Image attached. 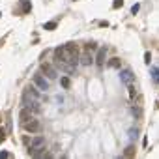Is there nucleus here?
Returning <instances> with one entry per match:
<instances>
[{
	"mask_svg": "<svg viewBox=\"0 0 159 159\" xmlns=\"http://www.w3.org/2000/svg\"><path fill=\"white\" fill-rule=\"evenodd\" d=\"M54 60L56 64H69V66H77L79 64V49L73 43H66L54 49Z\"/></svg>",
	"mask_w": 159,
	"mask_h": 159,
	"instance_id": "f257e3e1",
	"label": "nucleus"
},
{
	"mask_svg": "<svg viewBox=\"0 0 159 159\" xmlns=\"http://www.w3.org/2000/svg\"><path fill=\"white\" fill-rule=\"evenodd\" d=\"M45 148V137L41 135H36L34 138H30V144H28V156H38L41 150Z\"/></svg>",
	"mask_w": 159,
	"mask_h": 159,
	"instance_id": "f03ea898",
	"label": "nucleus"
},
{
	"mask_svg": "<svg viewBox=\"0 0 159 159\" xmlns=\"http://www.w3.org/2000/svg\"><path fill=\"white\" fill-rule=\"evenodd\" d=\"M23 129L28 131V133H39V131H41V122L30 116L26 122H23Z\"/></svg>",
	"mask_w": 159,
	"mask_h": 159,
	"instance_id": "7ed1b4c3",
	"label": "nucleus"
},
{
	"mask_svg": "<svg viewBox=\"0 0 159 159\" xmlns=\"http://www.w3.org/2000/svg\"><path fill=\"white\" fill-rule=\"evenodd\" d=\"M32 84H34L38 90L45 92V90H49V79H45L41 73H36L34 77H32Z\"/></svg>",
	"mask_w": 159,
	"mask_h": 159,
	"instance_id": "20e7f679",
	"label": "nucleus"
},
{
	"mask_svg": "<svg viewBox=\"0 0 159 159\" xmlns=\"http://www.w3.org/2000/svg\"><path fill=\"white\" fill-rule=\"evenodd\" d=\"M36 99H39V94L36 90V86H26V90L23 92V105L28 101H36Z\"/></svg>",
	"mask_w": 159,
	"mask_h": 159,
	"instance_id": "39448f33",
	"label": "nucleus"
},
{
	"mask_svg": "<svg viewBox=\"0 0 159 159\" xmlns=\"http://www.w3.org/2000/svg\"><path fill=\"white\" fill-rule=\"evenodd\" d=\"M41 73H45L47 79H56L58 77V71L54 69L51 64H41Z\"/></svg>",
	"mask_w": 159,
	"mask_h": 159,
	"instance_id": "423d86ee",
	"label": "nucleus"
},
{
	"mask_svg": "<svg viewBox=\"0 0 159 159\" xmlns=\"http://www.w3.org/2000/svg\"><path fill=\"white\" fill-rule=\"evenodd\" d=\"M120 81L124 82V84H131V82L135 81L133 71H131V69H124V71H120Z\"/></svg>",
	"mask_w": 159,
	"mask_h": 159,
	"instance_id": "0eeeda50",
	"label": "nucleus"
},
{
	"mask_svg": "<svg viewBox=\"0 0 159 159\" xmlns=\"http://www.w3.org/2000/svg\"><path fill=\"white\" fill-rule=\"evenodd\" d=\"M25 107L30 110V112H41V105H39V99H36V101H28V103H25Z\"/></svg>",
	"mask_w": 159,
	"mask_h": 159,
	"instance_id": "6e6552de",
	"label": "nucleus"
},
{
	"mask_svg": "<svg viewBox=\"0 0 159 159\" xmlns=\"http://www.w3.org/2000/svg\"><path fill=\"white\" fill-rule=\"evenodd\" d=\"M105 58H107V49H105V47H101V49L97 51V56H95L94 60H95L97 66H103V64H105Z\"/></svg>",
	"mask_w": 159,
	"mask_h": 159,
	"instance_id": "1a4fd4ad",
	"label": "nucleus"
},
{
	"mask_svg": "<svg viewBox=\"0 0 159 159\" xmlns=\"http://www.w3.org/2000/svg\"><path fill=\"white\" fill-rule=\"evenodd\" d=\"M79 60H81V64H82V66H90V64L94 62V56L90 54V49H86V53L82 54V56L79 58Z\"/></svg>",
	"mask_w": 159,
	"mask_h": 159,
	"instance_id": "9d476101",
	"label": "nucleus"
},
{
	"mask_svg": "<svg viewBox=\"0 0 159 159\" xmlns=\"http://www.w3.org/2000/svg\"><path fill=\"white\" fill-rule=\"evenodd\" d=\"M30 116H32V112H30L28 109H26V107H25V109L21 110V112H19V120H21V122H26V120H28Z\"/></svg>",
	"mask_w": 159,
	"mask_h": 159,
	"instance_id": "9b49d317",
	"label": "nucleus"
},
{
	"mask_svg": "<svg viewBox=\"0 0 159 159\" xmlns=\"http://www.w3.org/2000/svg\"><path fill=\"white\" fill-rule=\"evenodd\" d=\"M21 8H23V13H28V11L32 10L30 0H21Z\"/></svg>",
	"mask_w": 159,
	"mask_h": 159,
	"instance_id": "f8f14e48",
	"label": "nucleus"
},
{
	"mask_svg": "<svg viewBox=\"0 0 159 159\" xmlns=\"http://www.w3.org/2000/svg\"><path fill=\"white\" fill-rule=\"evenodd\" d=\"M107 66H109V67H114V69H118V67H120V58H110Z\"/></svg>",
	"mask_w": 159,
	"mask_h": 159,
	"instance_id": "ddd939ff",
	"label": "nucleus"
},
{
	"mask_svg": "<svg viewBox=\"0 0 159 159\" xmlns=\"http://www.w3.org/2000/svg\"><path fill=\"white\" fill-rule=\"evenodd\" d=\"M60 82H62V86H64V88H69V86H71L69 77H62V79H60Z\"/></svg>",
	"mask_w": 159,
	"mask_h": 159,
	"instance_id": "4468645a",
	"label": "nucleus"
},
{
	"mask_svg": "<svg viewBox=\"0 0 159 159\" xmlns=\"http://www.w3.org/2000/svg\"><path fill=\"white\" fill-rule=\"evenodd\" d=\"M43 28H45V30H54V28H56V23H45Z\"/></svg>",
	"mask_w": 159,
	"mask_h": 159,
	"instance_id": "2eb2a0df",
	"label": "nucleus"
},
{
	"mask_svg": "<svg viewBox=\"0 0 159 159\" xmlns=\"http://www.w3.org/2000/svg\"><path fill=\"white\" fill-rule=\"evenodd\" d=\"M122 6H124V0H114V2H112L114 10H118V8H122Z\"/></svg>",
	"mask_w": 159,
	"mask_h": 159,
	"instance_id": "dca6fc26",
	"label": "nucleus"
},
{
	"mask_svg": "<svg viewBox=\"0 0 159 159\" xmlns=\"http://www.w3.org/2000/svg\"><path fill=\"white\" fill-rule=\"evenodd\" d=\"M157 67H152V79H154V82H157Z\"/></svg>",
	"mask_w": 159,
	"mask_h": 159,
	"instance_id": "f3484780",
	"label": "nucleus"
},
{
	"mask_svg": "<svg viewBox=\"0 0 159 159\" xmlns=\"http://www.w3.org/2000/svg\"><path fill=\"white\" fill-rule=\"evenodd\" d=\"M144 62L150 66V62H152V54H150V53H146V54H144Z\"/></svg>",
	"mask_w": 159,
	"mask_h": 159,
	"instance_id": "a211bd4d",
	"label": "nucleus"
},
{
	"mask_svg": "<svg viewBox=\"0 0 159 159\" xmlns=\"http://www.w3.org/2000/svg\"><path fill=\"white\" fill-rule=\"evenodd\" d=\"M4 140H6V131L0 127V142H4Z\"/></svg>",
	"mask_w": 159,
	"mask_h": 159,
	"instance_id": "6ab92c4d",
	"label": "nucleus"
},
{
	"mask_svg": "<svg viewBox=\"0 0 159 159\" xmlns=\"http://www.w3.org/2000/svg\"><path fill=\"white\" fill-rule=\"evenodd\" d=\"M0 157H2V159H10L11 154H10V152H0Z\"/></svg>",
	"mask_w": 159,
	"mask_h": 159,
	"instance_id": "aec40b11",
	"label": "nucleus"
},
{
	"mask_svg": "<svg viewBox=\"0 0 159 159\" xmlns=\"http://www.w3.org/2000/svg\"><path fill=\"white\" fill-rule=\"evenodd\" d=\"M138 8H140V6H138V4H135V6H133V8H131V13H133V15H135V13H137V11H138Z\"/></svg>",
	"mask_w": 159,
	"mask_h": 159,
	"instance_id": "412c9836",
	"label": "nucleus"
},
{
	"mask_svg": "<svg viewBox=\"0 0 159 159\" xmlns=\"http://www.w3.org/2000/svg\"><path fill=\"white\" fill-rule=\"evenodd\" d=\"M133 154V146H129V148H125V156H131Z\"/></svg>",
	"mask_w": 159,
	"mask_h": 159,
	"instance_id": "4be33fe9",
	"label": "nucleus"
},
{
	"mask_svg": "<svg viewBox=\"0 0 159 159\" xmlns=\"http://www.w3.org/2000/svg\"><path fill=\"white\" fill-rule=\"evenodd\" d=\"M0 15H2V13H0Z\"/></svg>",
	"mask_w": 159,
	"mask_h": 159,
	"instance_id": "5701e85b",
	"label": "nucleus"
}]
</instances>
